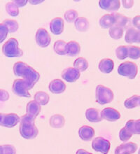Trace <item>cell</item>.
Instances as JSON below:
<instances>
[{
    "label": "cell",
    "mask_w": 140,
    "mask_h": 154,
    "mask_svg": "<svg viewBox=\"0 0 140 154\" xmlns=\"http://www.w3.org/2000/svg\"><path fill=\"white\" fill-rule=\"evenodd\" d=\"M12 2L16 4V5L19 8L25 6L27 4L28 1L27 0H14V1H13Z\"/></svg>",
    "instance_id": "obj_42"
},
{
    "label": "cell",
    "mask_w": 140,
    "mask_h": 154,
    "mask_svg": "<svg viewBox=\"0 0 140 154\" xmlns=\"http://www.w3.org/2000/svg\"><path fill=\"white\" fill-rule=\"evenodd\" d=\"M137 144L134 142H126L116 147L115 154H133L137 150Z\"/></svg>",
    "instance_id": "obj_12"
},
{
    "label": "cell",
    "mask_w": 140,
    "mask_h": 154,
    "mask_svg": "<svg viewBox=\"0 0 140 154\" xmlns=\"http://www.w3.org/2000/svg\"><path fill=\"white\" fill-rule=\"evenodd\" d=\"M125 41L128 44H139V30H137L134 27H129L125 36Z\"/></svg>",
    "instance_id": "obj_15"
},
{
    "label": "cell",
    "mask_w": 140,
    "mask_h": 154,
    "mask_svg": "<svg viewBox=\"0 0 140 154\" xmlns=\"http://www.w3.org/2000/svg\"><path fill=\"white\" fill-rule=\"evenodd\" d=\"M4 26L8 29L9 33H14L18 30L19 28V24L16 20H12V19H6L2 23Z\"/></svg>",
    "instance_id": "obj_30"
},
{
    "label": "cell",
    "mask_w": 140,
    "mask_h": 154,
    "mask_svg": "<svg viewBox=\"0 0 140 154\" xmlns=\"http://www.w3.org/2000/svg\"><path fill=\"white\" fill-rule=\"evenodd\" d=\"M78 12L74 9H69L66 11V12L64 13V19L69 23H74V21L78 18Z\"/></svg>",
    "instance_id": "obj_34"
},
{
    "label": "cell",
    "mask_w": 140,
    "mask_h": 154,
    "mask_svg": "<svg viewBox=\"0 0 140 154\" xmlns=\"http://www.w3.org/2000/svg\"><path fill=\"white\" fill-rule=\"evenodd\" d=\"M123 32H124V30L122 27L114 25L113 27H111V28H109V35L112 39L118 40L122 38L123 35Z\"/></svg>",
    "instance_id": "obj_28"
},
{
    "label": "cell",
    "mask_w": 140,
    "mask_h": 154,
    "mask_svg": "<svg viewBox=\"0 0 140 154\" xmlns=\"http://www.w3.org/2000/svg\"><path fill=\"white\" fill-rule=\"evenodd\" d=\"M118 73L122 76L133 79L136 78L137 74H138V67H137V64L133 62H124L118 66Z\"/></svg>",
    "instance_id": "obj_4"
},
{
    "label": "cell",
    "mask_w": 140,
    "mask_h": 154,
    "mask_svg": "<svg viewBox=\"0 0 140 154\" xmlns=\"http://www.w3.org/2000/svg\"><path fill=\"white\" fill-rule=\"evenodd\" d=\"M34 100L36 101L39 105H46L50 101V96L48 93L44 91H38L35 93L34 97Z\"/></svg>",
    "instance_id": "obj_26"
},
{
    "label": "cell",
    "mask_w": 140,
    "mask_h": 154,
    "mask_svg": "<svg viewBox=\"0 0 140 154\" xmlns=\"http://www.w3.org/2000/svg\"><path fill=\"white\" fill-rule=\"evenodd\" d=\"M31 4H33V5H35V4H39L41 3H43L44 1L43 0H39V1H35V0H31V1H28Z\"/></svg>",
    "instance_id": "obj_45"
},
{
    "label": "cell",
    "mask_w": 140,
    "mask_h": 154,
    "mask_svg": "<svg viewBox=\"0 0 140 154\" xmlns=\"http://www.w3.org/2000/svg\"><path fill=\"white\" fill-rule=\"evenodd\" d=\"M121 3L123 7L126 9L132 8L134 5V1H132V0H123L121 1Z\"/></svg>",
    "instance_id": "obj_41"
},
{
    "label": "cell",
    "mask_w": 140,
    "mask_h": 154,
    "mask_svg": "<svg viewBox=\"0 0 140 154\" xmlns=\"http://www.w3.org/2000/svg\"><path fill=\"white\" fill-rule=\"evenodd\" d=\"M92 148L97 152L108 154L111 148V143L102 137H98L92 140Z\"/></svg>",
    "instance_id": "obj_7"
},
{
    "label": "cell",
    "mask_w": 140,
    "mask_h": 154,
    "mask_svg": "<svg viewBox=\"0 0 140 154\" xmlns=\"http://www.w3.org/2000/svg\"><path fill=\"white\" fill-rule=\"evenodd\" d=\"M49 123L53 128H61L65 124V119L61 114H55L50 118Z\"/></svg>",
    "instance_id": "obj_24"
},
{
    "label": "cell",
    "mask_w": 140,
    "mask_h": 154,
    "mask_svg": "<svg viewBox=\"0 0 140 154\" xmlns=\"http://www.w3.org/2000/svg\"><path fill=\"white\" fill-rule=\"evenodd\" d=\"M132 135L133 134L126 128H123L119 132V138L122 142H128Z\"/></svg>",
    "instance_id": "obj_37"
},
{
    "label": "cell",
    "mask_w": 140,
    "mask_h": 154,
    "mask_svg": "<svg viewBox=\"0 0 140 154\" xmlns=\"http://www.w3.org/2000/svg\"><path fill=\"white\" fill-rule=\"evenodd\" d=\"M114 93L108 87L103 85H98L96 87V102L103 105L110 103L114 100Z\"/></svg>",
    "instance_id": "obj_5"
},
{
    "label": "cell",
    "mask_w": 140,
    "mask_h": 154,
    "mask_svg": "<svg viewBox=\"0 0 140 154\" xmlns=\"http://www.w3.org/2000/svg\"><path fill=\"white\" fill-rule=\"evenodd\" d=\"M8 29L2 23H0V44L4 42L7 37Z\"/></svg>",
    "instance_id": "obj_39"
},
{
    "label": "cell",
    "mask_w": 140,
    "mask_h": 154,
    "mask_svg": "<svg viewBox=\"0 0 140 154\" xmlns=\"http://www.w3.org/2000/svg\"><path fill=\"white\" fill-rule=\"evenodd\" d=\"M81 52V46L77 42L70 41L66 44V55L74 57L78 55Z\"/></svg>",
    "instance_id": "obj_20"
},
{
    "label": "cell",
    "mask_w": 140,
    "mask_h": 154,
    "mask_svg": "<svg viewBox=\"0 0 140 154\" xmlns=\"http://www.w3.org/2000/svg\"><path fill=\"white\" fill-rule=\"evenodd\" d=\"M85 116L86 119L91 123H98V122L102 121V120L100 112L98 109L95 108L88 109L86 111Z\"/></svg>",
    "instance_id": "obj_21"
},
{
    "label": "cell",
    "mask_w": 140,
    "mask_h": 154,
    "mask_svg": "<svg viewBox=\"0 0 140 154\" xmlns=\"http://www.w3.org/2000/svg\"><path fill=\"white\" fill-rule=\"evenodd\" d=\"M9 99V94L5 90L0 89V101L5 102Z\"/></svg>",
    "instance_id": "obj_40"
},
{
    "label": "cell",
    "mask_w": 140,
    "mask_h": 154,
    "mask_svg": "<svg viewBox=\"0 0 140 154\" xmlns=\"http://www.w3.org/2000/svg\"><path fill=\"white\" fill-rule=\"evenodd\" d=\"M49 91L54 94L62 93L66 90V84L59 79H53L49 83Z\"/></svg>",
    "instance_id": "obj_17"
},
{
    "label": "cell",
    "mask_w": 140,
    "mask_h": 154,
    "mask_svg": "<svg viewBox=\"0 0 140 154\" xmlns=\"http://www.w3.org/2000/svg\"><path fill=\"white\" fill-rule=\"evenodd\" d=\"M100 115L102 119H104L109 122L118 121L121 116L118 111L112 107H107L104 109L101 112Z\"/></svg>",
    "instance_id": "obj_11"
},
{
    "label": "cell",
    "mask_w": 140,
    "mask_h": 154,
    "mask_svg": "<svg viewBox=\"0 0 140 154\" xmlns=\"http://www.w3.org/2000/svg\"><path fill=\"white\" fill-rule=\"evenodd\" d=\"M13 92L18 96L22 97H31V95L29 93L30 87L24 79H16L13 83Z\"/></svg>",
    "instance_id": "obj_6"
},
{
    "label": "cell",
    "mask_w": 140,
    "mask_h": 154,
    "mask_svg": "<svg viewBox=\"0 0 140 154\" xmlns=\"http://www.w3.org/2000/svg\"><path fill=\"white\" fill-rule=\"evenodd\" d=\"M81 76V72L74 67H68L62 72V78L69 83H74Z\"/></svg>",
    "instance_id": "obj_10"
},
{
    "label": "cell",
    "mask_w": 140,
    "mask_h": 154,
    "mask_svg": "<svg viewBox=\"0 0 140 154\" xmlns=\"http://www.w3.org/2000/svg\"><path fill=\"white\" fill-rule=\"evenodd\" d=\"M76 154H92V153L88 152V151H85L84 149H79V150L76 151Z\"/></svg>",
    "instance_id": "obj_44"
},
{
    "label": "cell",
    "mask_w": 140,
    "mask_h": 154,
    "mask_svg": "<svg viewBox=\"0 0 140 154\" xmlns=\"http://www.w3.org/2000/svg\"><path fill=\"white\" fill-rule=\"evenodd\" d=\"M98 67L102 73L109 74L113 71L114 67V63L110 58H104L100 61Z\"/></svg>",
    "instance_id": "obj_19"
},
{
    "label": "cell",
    "mask_w": 140,
    "mask_h": 154,
    "mask_svg": "<svg viewBox=\"0 0 140 154\" xmlns=\"http://www.w3.org/2000/svg\"><path fill=\"white\" fill-rule=\"evenodd\" d=\"M99 23L102 28L109 29L115 25V19L112 14H105L100 19Z\"/></svg>",
    "instance_id": "obj_22"
},
{
    "label": "cell",
    "mask_w": 140,
    "mask_h": 154,
    "mask_svg": "<svg viewBox=\"0 0 140 154\" xmlns=\"http://www.w3.org/2000/svg\"><path fill=\"white\" fill-rule=\"evenodd\" d=\"M0 154H2V146L0 145Z\"/></svg>",
    "instance_id": "obj_46"
},
{
    "label": "cell",
    "mask_w": 140,
    "mask_h": 154,
    "mask_svg": "<svg viewBox=\"0 0 140 154\" xmlns=\"http://www.w3.org/2000/svg\"><path fill=\"white\" fill-rule=\"evenodd\" d=\"M51 32L55 35H60L64 31V20L60 17L53 18L50 23Z\"/></svg>",
    "instance_id": "obj_13"
},
{
    "label": "cell",
    "mask_w": 140,
    "mask_h": 154,
    "mask_svg": "<svg viewBox=\"0 0 140 154\" xmlns=\"http://www.w3.org/2000/svg\"><path fill=\"white\" fill-rule=\"evenodd\" d=\"M128 57L132 60H137L140 57V48L138 46H128Z\"/></svg>",
    "instance_id": "obj_35"
},
{
    "label": "cell",
    "mask_w": 140,
    "mask_h": 154,
    "mask_svg": "<svg viewBox=\"0 0 140 154\" xmlns=\"http://www.w3.org/2000/svg\"><path fill=\"white\" fill-rule=\"evenodd\" d=\"M2 52L8 57H18L23 54L22 49L19 48L18 40L15 38H11L4 43L2 46Z\"/></svg>",
    "instance_id": "obj_3"
},
{
    "label": "cell",
    "mask_w": 140,
    "mask_h": 154,
    "mask_svg": "<svg viewBox=\"0 0 140 154\" xmlns=\"http://www.w3.org/2000/svg\"><path fill=\"white\" fill-rule=\"evenodd\" d=\"M6 10L10 16H18L19 15V8L16 4L13 2H8L6 4Z\"/></svg>",
    "instance_id": "obj_36"
},
{
    "label": "cell",
    "mask_w": 140,
    "mask_h": 154,
    "mask_svg": "<svg viewBox=\"0 0 140 154\" xmlns=\"http://www.w3.org/2000/svg\"><path fill=\"white\" fill-rule=\"evenodd\" d=\"M99 6L105 11H118L120 7V1L119 0H100Z\"/></svg>",
    "instance_id": "obj_14"
},
{
    "label": "cell",
    "mask_w": 140,
    "mask_h": 154,
    "mask_svg": "<svg viewBox=\"0 0 140 154\" xmlns=\"http://www.w3.org/2000/svg\"><path fill=\"white\" fill-rule=\"evenodd\" d=\"M66 44L63 40H58L54 43L53 49L55 52L59 55H66Z\"/></svg>",
    "instance_id": "obj_32"
},
{
    "label": "cell",
    "mask_w": 140,
    "mask_h": 154,
    "mask_svg": "<svg viewBox=\"0 0 140 154\" xmlns=\"http://www.w3.org/2000/svg\"><path fill=\"white\" fill-rule=\"evenodd\" d=\"M27 114L32 119H36L41 112V105L34 100H31L27 104Z\"/></svg>",
    "instance_id": "obj_18"
},
{
    "label": "cell",
    "mask_w": 140,
    "mask_h": 154,
    "mask_svg": "<svg viewBox=\"0 0 140 154\" xmlns=\"http://www.w3.org/2000/svg\"><path fill=\"white\" fill-rule=\"evenodd\" d=\"M20 121L19 132L23 138L25 140H32L38 135L39 130L35 125V119L25 114L20 118Z\"/></svg>",
    "instance_id": "obj_2"
},
{
    "label": "cell",
    "mask_w": 140,
    "mask_h": 154,
    "mask_svg": "<svg viewBox=\"0 0 140 154\" xmlns=\"http://www.w3.org/2000/svg\"><path fill=\"white\" fill-rule=\"evenodd\" d=\"M20 122L19 116L14 113L2 114L0 113V126L5 128H13Z\"/></svg>",
    "instance_id": "obj_8"
},
{
    "label": "cell",
    "mask_w": 140,
    "mask_h": 154,
    "mask_svg": "<svg viewBox=\"0 0 140 154\" xmlns=\"http://www.w3.org/2000/svg\"><path fill=\"white\" fill-rule=\"evenodd\" d=\"M116 57L119 60H125L128 57V46H119L116 48L115 51Z\"/></svg>",
    "instance_id": "obj_33"
},
{
    "label": "cell",
    "mask_w": 140,
    "mask_h": 154,
    "mask_svg": "<svg viewBox=\"0 0 140 154\" xmlns=\"http://www.w3.org/2000/svg\"><path fill=\"white\" fill-rule=\"evenodd\" d=\"M74 67L80 72H85L88 68V62L84 57H78L74 62Z\"/></svg>",
    "instance_id": "obj_31"
},
{
    "label": "cell",
    "mask_w": 140,
    "mask_h": 154,
    "mask_svg": "<svg viewBox=\"0 0 140 154\" xmlns=\"http://www.w3.org/2000/svg\"><path fill=\"white\" fill-rule=\"evenodd\" d=\"M95 134V132L94 128L88 125H83L79 130V137L81 140L85 142L91 140L94 137Z\"/></svg>",
    "instance_id": "obj_16"
},
{
    "label": "cell",
    "mask_w": 140,
    "mask_h": 154,
    "mask_svg": "<svg viewBox=\"0 0 140 154\" xmlns=\"http://www.w3.org/2000/svg\"><path fill=\"white\" fill-rule=\"evenodd\" d=\"M13 70L16 76L22 77L23 79L26 81L31 89L40 79L39 73L23 62L19 61L15 63Z\"/></svg>",
    "instance_id": "obj_1"
},
{
    "label": "cell",
    "mask_w": 140,
    "mask_h": 154,
    "mask_svg": "<svg viewBox=\"0 0 140 154\" xmlns=\"http://www.w3.org/2000/svg\"><path fill=\"white\" fill-rule=\"evenodd\" d=\"M139 20H140V16H136L134 18H133V20H132L133 26H134L135 28L138 29V30L140 28Z\"/></svg>",
    "instance_id": "obj_43"
},
{
    "label": "cell",
    "mask_w": 140,
    "mask_h": 154,
    "mask_svg": "<svg viewBox=\"0 0 140 154\" xmlns=\"http://www.w3.org/2000/svg\"><path fill=\"white\" fill-rule=\"evenodd\" d=\"M140 104L139 95H133L126 99L124 102V106L127 109H133L139 106Z\"/></svg>",
    "instance_id": "obj_29"
},
{
    "label": "cell",
    "mask_w": 140,
    "mask_h": 154,
    "mask_svg": "<svg viewBox=\"0 0 140 154\" xmlns=\"http://www.w3.org/2000/svg\"><path fill=\"white\" fill-rule=\"evenodd\" d=\"M74 26L76 30L80 32H85L89 29L90 23L87 18L80 17L74 21Z\"/></svg>",
    "instance_id": "obj_23"
},
{
    "label": "cell",
    "mask_w": 140,
    "mask_h": 154,
    "mask_svg": "<svg viewBox=\"0 0 140 154\" xmlns=\"http://www.w3.org/2000/svg\"><path fill=\"white\" fill-rule=\"evenodd\" d=\"M112 15H113L114 18L115 19L116 26L122 27L123 29L124 27H127V25H128L129 22H130V19L121 14L114 13V14H112Z\"/></svg>",
    "instance_id": "obj_27"
},
{
    "label": "cell",
    "mask_w": 140,
    "mask_h": 154,
    "mask_svg": "<svg viewBox=\"0 0 140 154\" xmlns=\"http://www.w3.org/2000/svg\"><path fill=\"white\" fill-rule=\"evenodd\" d=\"M36 44L42 48H46L50 45L51 38L48 31L44 28H39L36 31L35 35Z\"/></svg>",
    "instance_id": "obj_9"
},
{
    "label": "cell",
    "mask_w": 140,
    "mask_h": 154,
    "mask_svg": "<svg viewBox=\"0 0 140 154\" xmlns=\"http://www.w3.org/2000/svg\"><path fill=\"white\" fill-rule=\"evenodd\" d=\"M2 146V154H16V149L13 145L4 144Z\"/></svg>",
    "instance_id": "obj_38"
},
{
    "label": "cell",
    "mask_w": 140,
    "mask_h": 154,
    "mask_svg": "<svg viewBox=\"0 0 140 154\" xmlns=\"http://www.w3.org/2000/svg\"><path fill=\"white\" fill-rule=\"evenodd\" d=\"M125 128L132 134H140V120H129Z\"/></svg>",
    "instance_id": "obj_25"
}]
</instances>
